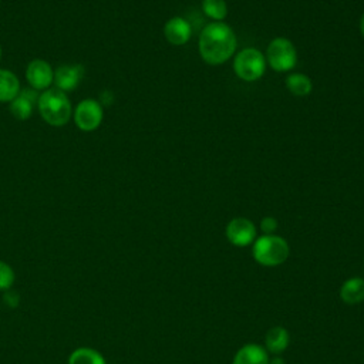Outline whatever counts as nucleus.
<instances>
[{
    "instance_id": "5701e85b",
    "label": "nucleus",
    "mask_w": 364,
    "mask_h": 364,
    "mask_svg": "<svg viewBox=\"0 0 364 364\" xmlns=\"http://www.w3.org/2000/svg\"><path fill=\"white\" fill-rule=\"evenodd\" d=\"M360 31H361V34L364 37V13H363V16L360 18Z\"/></svg>"
},
{
    "instance_id": "20e7f679",
    "label": "nucleus",
    "mask_w": 364,
    "mask_h": 364,
    "mask_svg": "<svg viewBox=\"0 0 364 364\" xmlns=\"http://www.w3.org/2000/svg\"><path fill=\"white\" fill-rule=\"evenodd\" d=\"M266 57L264 54L253 47L243 48L235 54L233 70L235 74L247 82L259 80L266 71Z\"/></svg>"
},
{
    "instance_id": "4468645a",
    "label": "nucleus",
    "mask_w": 364,
    "mask_h": 364,
    "mask_svg": "<svg viewBox=\"0 0 364 364\" xmlns=\"http://www.w3.org/2000/svg\"><path fill=\"white\" fill-rule=\"evenodd\" d=\"M340 296L347 304H357L364 300V279L351 277L344 282L340 290Z\"/></svg>"
},
{
    "instance_id": "7ed1b4c3",
    "label": "nucleus",
    "mask_w": 364,
    "mask_h": 364,
    "mask_svg": "<svg viewBox=\"0 0 364 364\" xmlns=\"http://www.w3.org/2000/svg\"><path fill=\"white\" fill-rule=\"evenodd\" d=\"M289 256L287 242L276 235H263L253 242V257L263 266L282 264Z\"/></svg>"
},
{
    "instance_id": "f257e3e1",
    "label": "nucleus",
    "mask_w": 364,
    "mask_h": 364,
    "mask_svg": "<svg viewBox=\"0 0 364 364\" xmlns=\"http://www.w3.org/2000/svg\"><path fill=\"white\" fill-rule=\"evenodd\" d=\"M199 54L210 65L226 63L236 51V34L225 21L206 24L199 36Z\"/></svg>"
},
{
    "instance_id": "b1692460",
    "label": "nucleus",
    "mask_w": 364,
    "mask_h": 364,
    "mask_svg": "<svg viewBox=\"0 0 364 364\" xmlns=\"http://www.w3.org/2000/svg\"><path fill=\"white\" fill-rule=\"evenodd\" d=\"M0 60H1V47H0Z\"/></svg>"
},
{
    "instance_id": "1a4fd4ad",
    "label": "nucleus",
    "mask_w": 364,
    "mask_h": 364,
    "mask_svg": "<svg viewBox=\"0 0 364 364\" xmlns=\"http://www.w3.org/2000/svg\"><path fill=\"white\" fill-rule=\"evenodd\" d=\"M84 77V67L81 64H61L54 70V87L63 92L73 91L78 87Z\"/></svg>"
},
{
    "instance_id": "0eeeda50",
    "label": "nucleus",
    "mask_w": 364,
    "mask_h": 364,
    "mask_svg": "<svg viewBox=\"0 0 364 364\" xmlns=\"http://www.w3.org/2000/svg\"><path fill=\"white\" fill-rule=\"evenodd\" d=\"M26 80L36 91H46L53 85L54 70L50 63L43 58H34L27 64Z\"/></svg>"
},
{
    "instance_id": "9d476101",
    "label": "nucleus",
    "mask_w": 364,
    "mask_h": 364,
    "mask_svg": "<svg viewBox=\"0 0 364 364\" xmlns=\"http://www.w3.org/2000/svg\"><path fill=\"white\" fill-rule=\"evenodd\" d=\"M38 95L36 90H20L16 98L10 102V112L18 121H26L31 117L34 107H37Z\"/></svg>"
},
{
    "instance_id": "f3484780",
    "label": "nucleus",
    "mask_w": 364,
    "mask_h": 364,
    "mask_svg": "<svg viewBox=\"0 0 364 364\" xmlns=\"http://www.w3.org/2000/svg\"><path fill=\"white\" fill-rule=\"evenodd\" d=\"M289 346V333L283 327H273L266 334V347L270 353L279 354Z\"/></svg>"
},
{
    "instance_id": "aec40b11",
    "label": "nucleus",
    "mask_w": 364,
    "mask_h": 364,
    "mask_svg": "<svg viewBox=\"0 0 364 364\" xmlns=\"http://www.w3.org/2000/svg\"><path fill=\"white\" fill-rule=\"evenodd\" d=\"M3 303H4L7 307H10V309L17 307L18 303H20V296H18V293H17L16 290H13V289L6 290L4 294H3Z\"/></svg>"
},
{
    "instance_id": "a211bd4d",
    "label": "nucleus",
    "mask_w": 364,
    "mask_h": 364,
    "mask_svg": "<svg viewBox=\"0 0 364 364\" xmlns=\"http://www.w3.org/2000/svg\"><path fill=\"white\" fill-rule=\"evenodd\" d=\"M202 10L205 16L213 21H223L228 16V6L225 0H202Z\"/></svg>"
},
{
    "instance_id": "ddd939ff",
    "label": "nucleus",
    "mask_w": 364,
    "mask_h": 364,
    "mask_svg": "<svg viewBox=\"0 0 364 364\" xmlns=\"http://www.w3.org/2000/svg\"><path fill=\"white\" fill-rule=\"evenodd\" d=\"M18 77L6 68H0V102H11L20 92Z\"/></svg>"
},
{
    "instance_id": "39448f33",
    "label": "nucleus",
    "mask_w": 364,
    "mask_h": 364,
    "mask_svg": "<svg viewBox=\"0 0 364 364\" xmlns=\"http://www.w3.org/2000/svg\"><path fill=\"white\" fill-rule=\"evenodd\" d=\"M266 63L279 73L290 71L297 63V51L294 44L286 37L273 38L266 50Z\"/></svg>"
},
{
    "instance_id": "423d86ee",
    "label": "nucleus",
    "mask_w": 364,
    "mask_h": 364,
    "mask_svg": "<svg viewBox=\"0 0 364 364\" xmlns=\"http://www.w3.org/2000/svg\"><path fill=\"white\" fill-rule=\"evenodd\" d=\"M73 118L78 129L84 132L95 131L104 118L102 105L92 98H85L77 104L73 111Z\"/></svg>"
},
{
    "instance_id": "2eb2a0df",
    "label": "nucleus",
    "mask_w": 364,
    "mask_h": 364,
    "mask_svg": "<svg viewBox=\"0 0 364 364\" xmlns=\"http://www.w3.org/2000/svg\"><path fill=\"white\" fill-rule=\"evenodd\" d=\"M287 90L296 97H306L313 90V82L310 77L301 73H291L286 77Z\"/></svg>"
},
{
    "instance_id": "6ab92c4d",
    "label": "nucleus",
    "mask_w": 364,
    "mask_h": 364,
    "mask_svg": "<svg viewBox=\"0 0 364 364\" xmlns=\"http://www.w3.org/2000/svg\"><path fill=\"white\" fill-rule=\"evenodd\" d=\"M14 279L16 276H14L13 267L9 263L0 260V291H6L11 289Z\"/></svg>"
},
{
    "instance_id": "4be33fe9",
    "label": "nucleus",
    "mask_w": 364,
    "mask_h": 364,
    "mask_svg": "<svg viewBox=\"0 0 364 364\" xmlns=\"http://www.w3.org/2000/svg\"><path fill=\"white\" fill-rule=\"evenodd\" d=\"M269 364H284V361L280 357H274L273 360H269Z\"/></svg>"
},
{
    "instance_id": "dca6fc26",
    "label": "nucleus",
    "mask_w": 364,
    "mask_h": 364,
    "mask_svg": "<svg viewBox=\"0 0 364 364\" xmlns=\"http://www.w3.org/2000/svg\"><path fill=\"white\" fill-rule=\"evenodd\" d=\"M68 364H107V363L102 354L95 348L78 347L70 354Z\"/></svg>"
},
{
    "instance_id": "412c9836",
    "label": "nucleus",
    "mask_w": 364,
    "mask_h": 364,
    "mask_svg": "<svg viewBox=\"0 0 364 364\" xmlns=\"http://www.w3.org/2000/svg\"><path fill=\"white\" fill-rule=\"evenodd\" d=\"M260 229L264 235H273L277 229V220L273 216H266L260 222Z\"/></svg>"
},
{
    "instance_id": "6e6552de",
    "label": "nucleus",
    "mask_w": 364,
    "mask_h": 364,
    "mask_svg": "<svg viewBox=\"0 0 364 364\" xmlns=\"http://www.w3.org/2000/svg\"><path fill=\"white\" fill-rule=\"evenodd\" d=\"M226 236L235 246H247L256 240V226L246 218H235L226 226Z\"/></svg>"
},
{
    "instance_id": "9b49d317",
    "label": "nucleus",
    "mask_w": 364,
    "mask_h": 364,
    "mask_svg": "<svg viewBox=\"0 0 364 364\" xmlns=\"http://www.w3.org/2000/svg\"><path fill=\"white\" fill-rule=\"evenodd\" d=\"M192 27L183 17H172L164 26V36L173 46H183L189 41Z\"/></svg>"
},
{
    "instance_id": "f03ea898",
    "label": "nucleus",
    "mask_w": 364,
    "mask_h": 364,
    "mask_svg": "<svg viewBox=\"0 0 364 364\" xmlns=\"http://www.w3.org/2000/svg\"><path fill=\"white\" fill-rule=\"evenodd\" d=\"M37 109L41 118L53 127L65 125L73 115V107L67 94L55 87H50L38 95Z\"/></svg>"
},
{
    "instance_id": "f8f14e48",
    "label": "nucleus",
    "mask_w": 364,
    "mask_h": 364,
    "mask_svg": "<svg viewBox=\"0 0 364 364\" xmlns=\"http://www.w3.org/2000/svg\"><path fill=\"white\" fill-rule=\"evenodd\" d=\"M233 364H269V357L262 346L246 344L236 353Z\"/></svg>"
}]
</instances>
